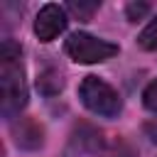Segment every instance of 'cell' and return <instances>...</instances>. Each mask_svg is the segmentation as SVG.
Instances as JSON below:
<instances>
[{
  "label": "cell",
  "instance_id": "cell-3",
  "mask_svg": "<svg viewBox=\"0 0 157 157\" xmlns=\"http://www.w3.org/2000/svg\"><path fill=\"white\" fill-rule=\"evenodd\" d=\"M64 49L78 64H98V61H105L118 54V44L101 39V37H93V34H86V32H74L66 39Z\"/></svg>",
  "mask_w": 157,
  "mask_h": 157
},
{
  "label": "cell",
  "instance_id": "cell-8",
  "mask_svg": "<svg viewBox=\"0 0 157 157\" xmlns=\"http://www.w3.org/2000/svg\"><path fill=\"white\" fill-rule=\"evenodd\" d=\"M69 10L81 20H91V15L98 10V2H69Z\"/></svg>",
  "mask_w": 157,
  "mask_h": 157
},
{
  "label": "cell",
  "instance_id": "cell-4",
  "mask_svg": "<svg viewBox=\"0 0 157 157\" xmlns=\"http://www.w3.org/2000/svg\"><path fill=\"white\" fill-rule=\"evenodd\" d=\"M66 29V12L64 7L49 2L44 5L39 12H37V20H34V34L42 39V42H52L56 34H61Z\"/></svg>",
  "mask_w": 157,
  "mask_h": 157
},
{
  "label": "cell",
  "instance_id": "cell-10",
  "mask_svg": "<svg viewBox=\"0 0 157 157\" xmlns=\"http://www.w3.org/2000/svg\"><path fill=\"white\" fill-rule=\"evenodd\" d=\"M147 10H150V5H145V2H140V5H137V2H130V5L125 7V12H128V17H130L132 22H137V17H142Z\"/></svg>",
  "mask_w": 157,
  "mask_h": 157
},
{
  "label": "cell",
  "instance_id": "cell-2",
  "mask_svg": "<svg viewBox=\"0 0 157 157\" xmlns=\"http://www.w3.org/2000/svg\"><path fill=\"white\" fill-rule=\"evenodd\" d=\"M78 96H81V103L96 115L115 118L123 110V101L115 93V88L98 76H86L78 86Z\"/></svg>",
  "mask_w": 157,
  "mask_h": 157
},
{
  "label": "cell",
  "instance_id": "cell-1",
  "mask_svg": "<svg viewBox=\"0 0 157 157\" xmlns=\"http://www.w3.org/2000/svg\"><path fill=\"white\" fill-rule=\"evenodd\" d=\"M27 103L25 69L20 59V47L5 39L0 47V108L5 118H15Z\"/></svg>",
  "mask_w": 157,
  "mask_h": 157
},
{
  "label": "cell",
  "instance_id": "cell-9",
  "mask_svg": "<svg viewBox=\"0 0 157 157\" xmlns=\"http://www.w3.org/2000/svg\"><path fill=\"white\" fill-rule=\"evenodd\" d=\"M142 103H145V108H147V110L157 113V78L145 88V93H142Z\"/></svg>",
  "mask_w": 157,
  "mask_h": 157
},
{
  "label": "cell",
  "instance_id": "cell-5",
  "mask_svg": "<svg viewBox=\"0 0 157 157\" xmlns=\"http://www.w3.org/2000/svg\"><path fill=\"white\" fill-rule=\"evenodd\" d=\"M12 135H15V142L25 150H37L42 145V128L29 118H20L12 125Z\"/></svg>",
  "mask_w": 157,
  "mask_h": 157
},
{
  "label": "cell",
  "instance_id": "cell-7",
  "mask_svg": "<svg viewBox=\"0 0 157 157\" xmlns=\"http://www.w3.org/2000/svg\"><path fill=\"white\" fill-rule=\"evenodd\" d=\"M137 44H140L142 49H147V52H155V49H157V17H155V20L140 32Z\"/></svg>",
  "mask_w": 157,
  "mask_h": 157
},
{
  "label": "cell",
  "instance_id": "cell-6",
  "mask_svg": "<svg viewBox=\"0 0 157 157\" xmlns=\"http://www.w3.org/2000/svg\"><path fill=\"white\" fill-rule=\"evenodd\" d=\"M61 86H64V78H61V74H59L56 69H47V71H42L39 78H37V88H39L42 93H47V96L59 93Z\"/></svg>",
  "mask_w": 157,
  "mask_h": 157
}]
</instances>
